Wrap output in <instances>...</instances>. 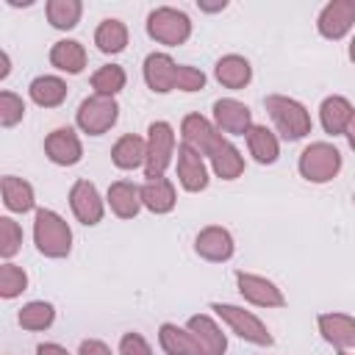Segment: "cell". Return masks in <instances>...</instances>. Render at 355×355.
Returning a JSON list of instances; mask_svg holds the SVG:
<instances>
[{"label":"cell","instance_id":"35","mask_svg":"<svg viewBox=\"0 0 355 355\" xmlns=\"http://www.w3.org/2000/svg\"><path fill=\"white\" fill-rule=\"evenodd\" d=\"M22 250V227L11 216H0V255L3 261H11Z\"/></svg>","mask_w":355,"mask_h":355},{"label":"cell","instance_id":"29","mask_svg":"<svg viewBox=\"0 0 355 355\" xmlns=\"http://www.w3.org/2000/svg\"><path fill=\"white\" fill-rule=\"evenodd\" d=\"M94 44H97V50L105 53V55L122 53V50L128 47V25H125L122 19H116V17L103 19V22L97 25V31H94Z\"/></svg>","mask_w":355,"mask_h":355},{"label":"cell","instance_id":"18","mask_svg":"<svg viewBox=\"0 0 355 355\" xmlns=\"http://www.w3.org/2000/svg\"><path fill=\"white\" fill-rule=\"evenodd\" d=\"M108 208L114 211V216L119 219H133L144 205H141V186H136L133 180H114L108 186L105 194Z\"/></svg>","mask_w":355,"mask_h":355},{"label":"cell","instance_id":"5","mask_svg":"<svg viewBox=\"0 0 355 355\" xmlns=\"http://www.w3.org/2000/svg\"><path fill=\"white\" fill-rule=\"evenodd\" d=\"M211 311H214L241 341H250V344H255V347H272V344H275L269 327H266L252 311H247V308H241V305H230V302H214Z\"/></svg>","mask_w":355,"mask_h":355},{"label":"cell","instance_id":"30","mask_svg":"<svg viewBox=\"0 0 355 355\" xmlns=\"http://www.w3.org/2000/svg\"><path fill=\"white\" fill-rule=\"evenodd\" d=\"M208 161H211L214 175L222 178V180H236V178L244 172V155H241L239 147L230 144L227 139L214 150V155H211Z\"/></svg>","mask_w":355,"mask_h":355},{"label":"cell","instance_id":"36","mask_svg":"<svg viewBox=\"0 0 355 355\" xmlns=\"http://www.w3.org/2000/svg\"><path fill=\"white\" fill-rule=\"evenodd\" d=\"M22 116H25V103H22V97L19 94H14V92H0V125L3 128H14V125H19L22 122Z\"/></svg>","mask_w":355,"mask_h":355},{"label":"cell","instance_id":"3","mask_svg":"<svg viewBox=\"0 0 355 355\" xmlns=\"http://www.w3.org/2000/svg\"><path fill=\"white\" fill-rule=\"evenodd\" d=\"M147 36L158 44L166 47H178L183 42H189L191 36V19L186 11L172 8V6H158L147 14Z\"/></svg>","mask_w":355,"mask_h":355},{"label":"cell","instance_id":"25","mask_svg":"<svg viewBox=\"0 0 355 355\" xmlns=\"http://www.w3.org/2000/svg\"><path fill=\"white\" fill-rule=\"evenodd\" d=\"M0 191H3V205L11 211V214H28L33 211L36 205V194H33V186L17 175H3L0 180Z\"/></svg>","mask_w":355,"mask_h":355},{"label":"cell","instance_id":"11","mask_svg":"<svg viewBox=\"0 0 355 355\" xmlns=\"http://www.w3.org/2000/svg\"><path fill=\"white\" fill-rule=\"evenodd\" d=\"M69 208L80 225H100L105 214V202L92 180H75L69 189Z\"/></svg>","mask_w":355,"mask_h":355},{"label":"cell","instance_id":"38","mask_svg":"<svg viewBox=\"0 0 355 355\" xmlns=\"http://www.w3.org/2000/svg\"><path fill=\"white\" fill-rule=\"evenodd\" d=\"M119 355H153V349L141 333H125L119 338Z\"/></svg>","mask_w":355,"mask_h":355},{"label":"cell","instance_id":"20","mask_svg":"<svg viewBox=\"0 0 355 355\" xmlns=\"http://www.w3.org/2000/svg\"><path fill=\"white\" fill-rule=\"evenodd\" d=\"M158 344L166 355H205L194 333L189 327H178L175 322H164L158 327Z\"/></svg>","mask_w":355,"mask_h":355},{"label":"cell","instance_id":"9","mask_svg":"<svg viewBox=\"0 0 355 355\" xmlns=\"http://www.w3.org/2000/svg\"><path fill=\"white\" fill-rule=\"evenodd\" d=\"M236 288L239 294L255 305V308H283L286 297L277 288V283H272L263 275H252V272H236Z\"/></svg>","mask_w":355,"mask_h":355},{"label":"cell","instance_id":"41","mask_svg":"<svg viewBox=\"0 0 355 355\" xmlns=\"http://www.w3.org/2000/svg\"><path fill=\"white\" fill-rule=\"evenodd\" d=\"M197 8H200V11H205V14H216V11H225V8H227V0H216V3L197 0Z\"/></svg>","mask_w":355,"mask_h":355},{"label":"cell","instance_id":"10","mask_svg":"<svg viewBox=\"0 0 355 355\" xmlns=\"http://www.w3.org/2000/svg\"><path fill=\"white\" fill-rule=\"evenodd\" d=\"M355 25V0H330L319 17H316V31L319 36L338 42L344 39Z\"/></svg>","mask_w":355,"mask_h":355},{"label":"cell","instance_id":"44","mask_svg":"<svg viewBox=\"0 0 355 355\" xmlns=\"http://www.w3.org/2000/svg\"><path fill=\"white\" fill-rule=\"evenodd\" d=\"M347 53H349V61H352V64H355V36H352V39H349V50H347Z\"/></svg>","mask_w":355,"mask_h":355},{"label":"cell","instance_id":"31","mask_svg":"<svg viewBox=\"0 0 355 355\" xmlns=\"http://www.w3.org/2000/svg\"><path fill=\"white\" fill-rule=\"evenodd\" d=\"M17 322L22 330H31V333H39V330H47L53 322H55V308L53 302H44V300H31L19 308L17 313Z\"/></svg>","mask_w":355,"mask_h":355},{"label":"cell","instance_id":"24","mask_svg":"<svg viewBox=\"0 0 355 355\" xmlns=\"http://www.w3.org/2000/svg\"><path fill=\"white\" fill-rule=\"evenodd\" d=\"M141 205L150 214H169L178 205V194H175V183L169 178H155V180H144L141 183Z\"/></svg>","mask_w":355,"mask_h":355},{"label":"cell","instance_id":"32","mask_svg":"<svg viewBox=\"0 0 355 355\" xmlns=\"http://www.w3.org/2000/svg\"><path fill=\"white\" fill-rule=\"evenodd\" d=\"M47 11V22L58 31H72L80 22L83 14V3L80 0H47L44 6Z\"/></svg>","mask_w":355,"mask_h":355},{"label":"cell","instance_id":"6","mask_svg":"<svg viewBox=\"0 0 355 355\" xmlns=\"http://www.w3.org/2000/svg\"><path fill=\"white\" fill-rule=\"evenodd\" d=\"M119 119V103L114 97H103V94H92L86 100H80L78 111H75V125L89 133V136H103L108 133Z\"/></svg>","mask_w":355,"mask_h":355},{"label":"cell","instance_id":"34","mask_svg":"<svg viewBox=\"0 0 355 355\" xmlns=\"http://www.w3.org/2000/svg\"><path fill=\"white\" fill-rule=\"evenodd\" d=\"M28 288V275L22 266L11 263V261H3L0 263V297L3 300H14L19 297L22 291Z\"/></svg>","mask_w":355,"mask_h":355},{"label":"cell","instance_id":"39","mask_svg":"<svg viewBox=\"0 0 355 355\" xmlns=\"http://www.w3.org/2000/svg\"><path fill=\"white\" fill-rule=\"evenodd\" d=\"M78 355H114L111 347L100 338H83L80 347H78Z\"/></svg>","mask_w":355,"mask_h":355},{"label":"cell","instance_id":"17","mask_svg":"<svg viewBox=\"0 0 355 355\" xmlns=\"http://www.w3.org/2000/svg\"><path fill=\"white\" fill-rule=\"evenodd\" d=\"M178 183L197 194L202 189H208V166H205V158L200 153H194L191 147L180 144L178 147Z\"/></svg>","mask_w":355,"mask_h":355},{"label":"cell","instance_id":"43","mask_svg":"<svg viewBox=\"0 0 355 355\" xmlns=\"http://www.w3.org/2000/svg\"><path fill=\"white\" fill-rule=\"evenodd\" d=\"M344 136H347V144H349V150H355V114H352V119H349V125H347Z\"/></svg>","mask_w":355,"mask_h":355},{"label":"cell","instance_id":"23","mask_svg":"<svg viewBox=\"0 0 355 355\" xmlns=\"http://www.w3.org/2000/svg\"><path fill=\"white\" fill-rule=\"evenodd\" d=\"M214 78L225 86V89H244L252 80V67L244 55L239 53H227L216 61L214 67Z\"/></svg>","mask_w":355,"mask_h":355},{"label":"cell","instance_id":"27","mask_svg":"<svg viewBox=\"0 0 355 355\" xmlns=\"http://www.w3.org/2000/svg\"><path fill=\"white\" fill-rule=\"evenodd\" d=\"M67 80H61L58 75H39L28 86V94L39 108H58L67 100Z\"/></svg>","mask_w":355,"mask_h":355},{"label":"cell","instance_id":"15","mask_svg":"<svg viewBox=\"0 0 355 355\" xmlns=\"http://www.w3.org/2000/svg\"><path fill=\"white\" fill-rule=\"evenodd\" d=\"M178 67L180 64H175L172 55H166V53H150L144 58V67H141L144 83L150 86V92L169 94L172 89H178Z\"/></svg>","mask_w":355,"mask_h":355},{"label":"cell","instance_id":"2","mask_svg":"<svg viewBox=\"0 0 355 355\" xmlns=\"http://www.w3.org/2000/svg\"><path fill=\"white\" fill-rule=\"evenodd\" d=\"M263 105H266V114L275 122L277 133L286 141H300V139H305L311 133L313 122H311L308 108L300 100H294L288 94H269L263 100Z\"/></svg>","mask_w":355,"mask_h":355},{"label":"cell","instance_id":"46","mask_svg":"<svg viewBox=\"0 0 355 355\" xmlns=\"http://www.w3.org/2000/svg\"><path fill=\"white\" fill-rule=\"evenodd\" d=\"M352 202H355V194H352Z\"/></svg>","mask_w":355,"mask_h":355},{"label":"cell","instance_id":"45","mask_svg":"<svg viewBox=\"0 0 355 355\" xmlns=\"http://www.w3.org/2000/svg\"><path fill=\"white\" fill-rule=\"evenodd\" d=\"M338 355H352V352L349 349H338Z\"/></svg>","mask_w":355,"mask_h":355},{"label":"cell","instance_id":"28","mask_svg":"<svg viewBox=\"0 0 355 355\" xmlns=\"http://www.w3.org/2000/svg\"><path fill=\"white\" fill-rule=\"evenodd\" d=\"M247 150H250V155H252L258 164H263V166L275 164V161L280 158L277 133H272L266 125H252L250 133H247Z\"/></svg>","mask_w":355,"mask_h":355},{"label":"cell","instance_id":"4","mask_svg":"<svg viewBox=\"0 0 355 355\" xmlns=\"http://www.w3.org/2000/svg\"><path fill=\"white\" fill-rule=\"evenodd\" d=\"M297 169L308 183H330L341 172V153L330 141H311L300 153Z\"/></svg>","mask_w":355,"mask_h":355},{"label":"cell","instance_id":"7","mask_svg":"<svg viewBox=\"0 0 355 355\" xmlns=\"http://www.w3.org/2000/svg\"><path fill=\"white\" fill-rule=\"evenodd\" d=\"M172 155H175V130H172V125L164 122V119L150 122V128H147L144 178H147V180L164 178V172H166L169 164H172Z\"/></svg>","mask_w":355,"mask_h":355},{"label":"cell","instance_id":"37","mask_svg":"<svg viewBox=\"0 0 355 355\" xmlns=\"http://www.w3.org/2000/svg\"><path fill=\"white\" fill-rule=\"evenodd\" d=\"M178 89L180 92H200V89H205V72L197 69V67L180 64L178 67Z\"/></svg>","mask_w":355,"mask_h":355},{"label":"cell","instance_id":"16","mask_svg":"<svg viewBox=\"0 0 355 355\" xmlns=\"http://www.w3.org/2000/svg\"><path fill=\"white\" fill-rule=\"evenodd\" d=\"M319 333L327 344H333L336 349H349L355 347V316L341 313V311H327L316 316Z\"/></svg>","mask_w":355,"mask_h":355},{"label":"cell","instance_id":"22","mask_svg":"<svg viewBox=\"0 0 355 355\" xmlns=\"http://www.w3.org/2000/svg\"><path fill=\"white\" fill-rule=\"evenodd\" d=\"M111 161H114L116 169H125V172L144 166V161H147V139H141L136 133L119 136L116 144L111 147Z\"/></svg>","mask_w":355,"mask_h":355},{"label":"cell","instance_id":"21","mask_svg":"<svg viewBox=\"0 0 355 355\" xmlns=\"http://www.w3.org/2000/svg\"><path fill=\"white\" fill-rule=\"evenodd\" d=\"M352 114H355L352 103L347 97H341V94H330L319 105V122H322L324 133H330V136H341L347 130Z\"/></svg>","mask_w":355,"mask_h":355},{"label":"cell","instance_id":"1","mask_svg":"<svg viewBox=\"0 0 355 355\" xmlns=\"http://www.w3.org/2000/svg\"><path fill=\"white\" fill-rule=\"evenodd\" d=\"M33 244L44 258H67L72 250V227L53 208L33 214Z\"/></svg>","mask_w":355,"mask_h":355},{"label":"cell","instance_id":"26","mask_svg":"<svg viewBox=\"0 0 355 355\" xmlns=\"http://www.w3.org/2000/svg\"><path fill=\"white\" fill-rule=\"evenodd\" d=\"M50 64L67 75H80L86 67V47L78 39H58L50 47Z\"/></svg>","mask_w":355,"mask_h":355},{"label":"cell","instance_id":"42","mask_svg":"<svg viewBox=\"0 0 355 355\" xmlns=\"http://www.w3.org/2000/svg\"><path fill=\"white\" fill-rule=\"evenodd\" d=\"M8 72H11V58H8V53L3 50V53H0V80H6Z\"/></svg>","mask_w":355,"mask_h":355},{"label":"cell","instance_id":"40","mask_svg":"<svg viewBox=\"0 0 355 355\" xmlns=\"http://www.w3.org/2000/svg\"><path fill=\"white\" fill-rule=\"evenodd\" d=\"M36 355H69L61 344H55V341H47V344H39L36 347Z\"/></svg>","mask_w":355,"mask_h":355},{"label":"cell","instance_id":"12","mask_svg":"<svg viewBox=\"0 0 355 355\" xmlns=\"http://www.w3.org/2000/svg\"><path fill=\"white\" fill-rule=\"evenodd\" d=\"M214 125L222 136L225 133L227 136H247L255 122H252L250 105H244L241 100H233V97H222L214 103Z\"/></svg>","mask_w":355,"mask_h":355},{"label":"cell","instance_id":"19","mask_svg":"<svg viewBox=\"0 0 355 355\" xmlns=\"http://www.w3.org/2000/svg\"><path fill=\"white\" fill-rule=\"evenodd\" d=\"M186 327L194 333V338L200 341L205 355H225L227 352V338L222 333V327L208 316V313H194L189 316Z\"/></svg>","mask_w":355,"mask_h":355},{"label":"cell","instance_id":"13","mask_svg":"<svg viewBox=\"0 0 355 355\" xmlns=\"http://www.w3.org/2000/svg\"><path fill=\"white\" fill-rule=\"evenodd\" d=\"M194 252H197L200 258L211 261V263H225V261L233 258L236 241H233V236H230L227 227H222V225H208V227H202V230L194 236Z\"/></svg>","mask_w":355,"mask_h":355},{"label":"cell","instance_id":"14","mask_svg":"<svg viewBox=\"0 0 355 355\" xmlns=\"http://www.w3.org/2000/svg\"><path fill=\"white\" fill-rule=\"evenodd\" d=\"M44 155L55 166H75L83 158V144L75 128H55L44 136Z\"/></svg>","mask_w":355,"mask_h":355},{"label":"cell","instance_id":"8","mask_svg":"<svg viewBox=\"0 0 355 355\" xmlns=\"http://www.w3.org/2000/svg\"><path fill=\"white\" fill-rule=\"evenodd\" d=\"M180 136H183L180 144L191 147L202 158H211L214 150L225 141V136L216 130V125L208 116H202V114H186L183 122H180Z\"/></svg>","mask_w":355,"mask_h":355},{"label":"cell","instance_id":"33","mask_svg":"<svg viewBox=\"0 0 355 355\" xmlns=\"http://www.w3.org/2000/svg\"><path fill=\"white\" fill-rule=\"evenodd\" d=\"M125 80H128V75L119 64H105L92 75V89H94V94L116 97L125 89Z\"/></svg>","mask_w":355,"mask_h":355}]
</instances>
